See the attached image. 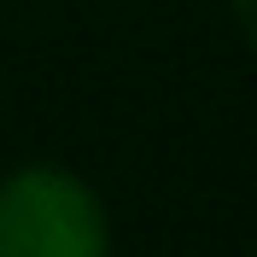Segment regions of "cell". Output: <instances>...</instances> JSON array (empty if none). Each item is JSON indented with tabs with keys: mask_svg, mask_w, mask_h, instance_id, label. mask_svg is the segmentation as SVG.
<instances>
[{
	"mask_svg": "<svg viewBox=\"0 0 257 257\" xmlns=\"http://www.w3.org/2000/svg\"><path fill=\"white\" fill-rule=\"evenodd\" d=\"M105 210L64 170H18L0 181V257H105Z\"/></svg>",
	"mask_w": 257,
	"mask_h": 257,
	"instance_id": "6da1fadb",
	"label": "cell"
},
{
	"mask_svg": "<svg viewBox=\"0 0 257 257\" xmlns=\"http://www.w3.org/2000/svg\"><path fill=\"white\" fill-rule=\"evenodd\" d=\"M234 18H240V30L251 35V47H257V0H234Z\"/></svg>",
	"mask_w": 257,
	"mask_h": 257,
	"instance_id": "7a4b0ae2",
	"label": "cell"
}]
</instances>
